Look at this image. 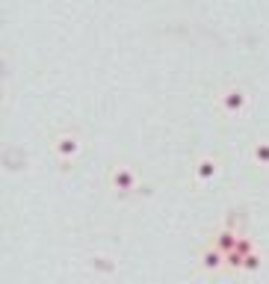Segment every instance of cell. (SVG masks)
I'll list each match as a JSON object with an SVG mask.
<instances>
[{
	"mask_svg": "<svg viewBox=\"0 0 269 284\" xmlns=\"http://www.w3.org/2000/svg\"><path fill=\"white\" fill-rule=\"evenodd\" d=\"M109 187L115 190V193H130L133 187H136V175H133V169L130 166H119V169H112V175H109Z\"/></svg>",
	"mask_w": 269,
	"mask_h": 284,
	"instance_id": "1",
	"label": "cell"
},
{
	"mask_svg": "<svg viewBox=\"0 0 269 284\" xmlns=\"http://www.w3.org/2000/svg\"><path fill=\"white\" fill-rule=\"evenodd\" d=\"M201 266H204V269H219V266H225V252H222V248H216V246L204 248V252H201Z\"/></svg>",
	"mask_w": 269,
	"mask_h": 284,
	"instance_id": "6",
	"label": "cell"
},
{
	"mask_svg": "<svg viewBox=\"0 0 269 284\" xmlns=\"http://www.w3.org/2000/svg\"><path fill=\"white\" fill-rule=\"evenodd\" d=\"M246 104H249V95L243 89H228V92H222V110L231 113V116H240L246 110Z\"/></svg>",
	"mask_w": 269,
	"mask_h": 284,
	"instance_id": "2",
	"label": "cell"
},
{
	"mask_svg": "<svg viewBox=\"0 0 269 284\" xmlns=\"http://www.w3.org/2000/svg\"><path fill=\"white\" fill-rule=\"evenodd\" d=\"M237 252H243V255L254 252V246H251V240H249V237H240V243H237Z\"/></svg>",
	"mask_w": 269,
	"mask_h": 284,
	"instance_id": "10",
	"label": "cell"
},
{
	"mask_svg": "<svg viewBox=\"0 0 269 284\" xmlns=\"http://www.w3.org/2000/svg\"><path fill=\"white\" fill-rule=\"evenodd\" d=\"M54 148H56V154H59L62 160H71L77 151H80V139H77V136H68V133H62V136H56Z\"/></svg>",
	"mask_w": 269,
	"mask_h": 284,
	"instance_id": "3",
	"label": "cell"
},
{
	"mask_svg": "<svg viewBox=\"0 0 269 284\" xmlns=\"http://www.w3.org/2000/svg\"><path fill=\"white\" fill-rule=\"evenodd\" d=\"M251 157H254L257 166H269V142H257L254 151H251Z\"/></svg>",
	"mask_w": 269,
	"mask_h": 284,
	"instance_id": "7",
	"label": "cell"
},
{
	"mask_svg": "<svg viewBox=\"0 0 269 284\" xmlns=\"http://www.w3.org/2000/svg\"><path fill=\"white\" fill-rule=\"evenodd\" d=\"M237 243H240V234H237V231H231V228H222V231H216V234H213V246H216V248H222L225 255H228V252H234Z\"/></svg>",
	"mask_w": 269,
	"mask_h": 284,
	"instance_id": "4",
	"label": "cell"
},
{
	"mask_svg": "<svg viewBox=\"0 0 269 284\" xmlns=\"http://www.w3.org/2000/svg\"><path fill=\"white\" fill-rule=\"evenodd\" d=\"M216 172H219V163H216L213 157H201V160H198V166H196V178H198L201 184L213 181V178H216Z\"/></svg>",
	"mask_w": 269,
	"mask_h": 284,
	"instance_id": "5",
	"label": "cell"
},
{
	"mask_svg": "<svg viewBox=\"0 0 269 284\" xmlns=\"http://www.w3.org/2000/svg\"><path fill=\"white\" fill-rule=\"evenodd\" d=\"M243 269H246V272H257V269H260V255H257V252H249L246 261H243Z\"/></svg>",
	"mask_w": 269,
	"mask_h": 284,
	"instance_id": "9",
	"label": "cell"
},
{
	"mask_svg": "<svg viewBox=\"0 0 269 284\" xmlns=\"http://www.w3.org/2000/svg\"><path fill=\"white\" fill-rule=\"evenodd\" d=\"M243 261H246V255H243V252H237V248L225 255V266H231V269H243Z\"/></svg>",
	"mask_w": 269,
	"mask_h": 284,
	"instance_id": "8",
	"label": "cell"
}]
</instances>
